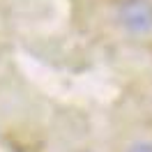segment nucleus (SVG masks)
Segmentation results:
<instances>
[{"instance_id":"f257e3e1","label":"nucleus","mask_w":152,"mask_h":152,"mask_svg":"<svg viewBox=\"0 0 152 152\" xmlns=\"http://www.w3.org/2000/svg\"><path fill=\"white\" fill-rule=\"evenodd\" d=\"M122 21L134 32L152 30V7L145 0H127L122 5Z\"/></svg>"},{"instance_id":"f03ea898","label":"nucleus","mask_w":152,"mask_h":152,"mask_svg":"<svg viewBox=\"0 0 152 152\" xmlns=\"http://www.w3.org/2000/svg\"><path fill=\"white\" fill-rule=\"evenodd\" d=\"M129 152H152V145H150V143H141V145L129 148Z\"/></svg>"}]
</instances>
